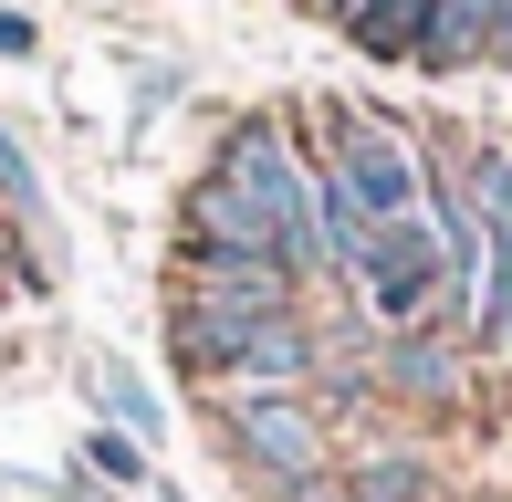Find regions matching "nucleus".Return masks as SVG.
Here are the masks:
<instances>
[{"instance_id": "ddd939ff", "label": "nucleus", "mask_w": 512, "mask_h": 502, "mask_svg": "<svg viewBox=\"0 0 512 502\" xmlns=\"http://www.w3.org/2000/svg\"><path fill=\"white\" fill-rule=\"evenodd\" d=\"M314 11H324V21H345V11H356V0H314Z\"/></svg>"}, {"instance_id": "f03ea898", "label": "nucleus", "mask_w": 512, "mask_h": 502, "mask_svg": "<svg viewBox=\"0 0 512 502\" xmlns=\"http://www.w3.org/2000/svg\"><path fill=\"white\" fill-rule=\"evenodd\" d=\"M209 440L262 492H293V482L335 471V419H324L304 387H209Z\"/></svg>"}, {"instance_id": "39448f33", "label": "nucleus", "mask_w": 512, "mask_h": 502, "mask_svg": "<svg viewBox=\"0 0 512 502\" xmlns=\"http://www.w3.org/2000/svg\"><path fill=\"white\" fill-rule=\"evenodd\" d=\"M335 32L356 42L366 63H418V53H429V32H439V0H356Z\"/></svg>"}, {"instance_id": "20e7f679", "label": "nucleus", "mask_w": 512, "mask_h": 502, "mask_svg": "<svg viewBox=\"0 0 512 502\" xmlns=\"http://www.w3.org/2000/svg\"><path fill=\"white\" fill-rule=\"evenodd\" d=\"M366 377H377V398L460 408V387H471V346H460L450 325H408V335H377V346H366Z\"/></svg>"}, {"instance_id": "0eeeda50", "label": "nucleus", "mask_w": 512, "mask_h": 502, "mask_svg": "<svg viewBox=\"0 0 512 502\" xmlns=\"http://www.w3.org/2000/svg\"><path fill=\"white\" fill-rule=\"evenodd\" d=\"M335 482H345V502H439V471L418 450H377V461L335 471Z\"/></svg>"}, {"instance_id": "7ed1b4c3", "label": "nucleus", "mask_w": 512, "mask_h": 502, "mask_svg": "<svg viewBox=\"0 0 512 502\" xmlns=\"http://www.w3.org/2000/svg\"><path fill=\"white\" fill-rule=\"evenodd\" d=\"M345 293L366 304V325H377V335L439 325V231H429V210L377 220V241H366L356 272H345Z\"/></svg>"}, {"instance_id": "6e6552de", "label": "nucleus", "mask_w": 512, "mask_h": 502, "mask_svg": "<svg viewBox=\"0 0 512 502\" xmlns=\"http://www.w3.org/2000/svg\"><path fill=\"white\" fill-rule=\"evenodd\" d=\"M492 63V32H481V0H439V32L418 53V74H481Z\"/></svg>"}, {"instance_id": "1a4fd4ad", "label": "nucleus", "mask_w": 512, "mask_h": 502, "mask_svg": "<svg viewBox=\"0 0 512 502\" xmlns=\"http://www.w3.org/2000/svg\"><path fill=\"white\" fill-rule=\"evenodd\" d=\"M84 471H105V482H147V450H136L126 429H84Z\"/></svg>"}, {"instance_id": "2eb2a0df", "label": "nucleus", "mask_w": 512, "mask_h": 502, "mask_svg": "<svg viewBox=\"0 0 512 502\" xmlns=\"http://www.w3.org/2000/svg\"><path fill=\"white\" fill-rule=\"evenodd\" d=\"M502 147H512V136H502Z\"/></svg>"}, {"instance_id": "f8f14e48", "label": "nucleus", "mask_w": 512, "mask_h": 502, "mask_svg": "<svg viewBox=\"0 0 512 502\" xmlns=\"http://www.w3.org/2000/svg\"><path fill=\"white\" fill-rule=\"evenodd\" d=\"M42 53V32H32V11H0V63H32Z\"/></svg>"}, {"instance_id": "f257e3e1", "label": "nucleus", "mask_w": 512, "mask_h": 502, "mask_svg": "<svg viewBox=\"0 0 512 502\" xmlns=\"http://www.w3.org/2000/svg\"><path fill=\"white\" fill-rule=\"evenodd\" d=\"M293 136H304V157L366 220H408L418 210V178H429V136L418 126L377 116V105H356V95H314V105H293Z\"/></svg>"}, {"instance_id": "423d86ee", "label": "nucleus", "mask_w": 512, "mask_h": 502, "mask_svg": "<svg viewBox=\"0 0 512 502\" xmlns=\"http://www.w3.org/2000/svg\"><path fill=\"white\" fill-rule=\"evenodd\" d=\"M95 398H105V429H126L136 450H147L157 429H168V398H157V387L136 377L126 356H95Z\"/></svg>"}, {"instance_id": "9d476101", "label": "nucleus", "mask_w": 512, "mask_h": 502, "mask_svg": "<svg viewBox=\"0 0 512 502\" xmlns=\"http://www.w3.org/2000/svg\"><path fill=\"white\" fill-rule=\"evenodd\" d=\"M0 189H11V199H21V220H32V210H42V189H32V157H21V147H11V136H0Z\"/></svg>"}, {"instance_id": "4468645a", "label": "nucleus", "mask_w": 512, "mask_h": 502, "mask_svg": "<svg viewBox=\"0 0 512 502\" xmlns=\"http://www.w3.org/2000/svg\"><path fill=\"white\" fill-rule=\"evenodd\" d=\"M157 502H189V492H178V482H168V492H157Z\"/></svg>"}, {"instance_id": "9b49d317", "label": "nucleus", "mask_w": 512, "mask_h": 502, "mask_svg": "<svg viewBox=\"0 0 512 502\" xmlns=\"http://www.w3.org/2000/svg\"><path fill=\"white\" fill-rule=\"evenodd\" d=\"M481 32H492V63H481V74H512V0H481Z\"/></svg>"}]
</instances>
